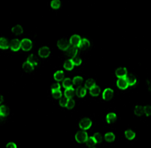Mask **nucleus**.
Returning a JSON list of instances; mask_svg holds the SVG:
<instances>
[{
	"mask_svg": "<svg viewBox=\"0 0 151 148\" xmlns=\"http://www.w3.org/2000/svg\"><path fill=\"white\" fill-rule=\"evenodd\" d=\"M9 49L13 52H18L21 49V41L18 38H13L9 42Z\"/></svg>",
	"mask_w": 151,
	"mask_h": 148,
	"instance_id": "6",
	"label": "nucleus"
},
{
	"mask_svg": "<svg viewBox=\"0 0 151 148\" xmlns=\"http://www.w3.org/2000/svg\"><path fill=\"white\" fill-rule=\"evenodd\" d=\"M87 89L83 85L77 87V89L75 90V95L78 98H83L87 95Z\"/></svg>",
	"mask_w": 151,
	"mask_h": 148,
	"instance_id": "12",
	"label": "nucleus"
},
{
	"mask_svg": "<svg viewBox=\"0 0 151 148\" xmlns=\"http://www.w3.org/2000/svg\"><path fill=\"white\" fill-rule=\"evenodd\" d=\"M62 87L65 89L73 87L72 80L68 77L65 78L62 81Z\"/></svg>",
	"mask_w": 151,
	"mask_h": 148,
	"instance_id": "29",
	"label": "nucleus"
},
{
	"mask_svg": "<svg viewBox=\"0 0 151 148\" xmlns=\"http://www.w3.org/2000/svg\"><path fill=\"white\" fill-rule=\"evenodd\" d=\"M116 139V137H115V134L113 132L109 131L107 132L104 135V140L107 142V143H112L113 142L115 141Z\"/></svg>",
	"mask_w": 151,
	"mask_h": 148,
	"instance_id": "15",
	"label": "nucleus"
},
{
	"mask_svg": "<svg viewBox=\"0 0 151 148\" xmlns=\"http://www.w3.org/2000/svg\"><path fill=\"white\" fill-rule=\"evenodd\" d=\"M88 148H97V147H88Z\"/></svg>",
	"mask_w": 151,
	"mask_h": 148,
	"instance_id": "44",
	"label": "nucleus"
},
{
	"mask_svg": "<svg viewBox=\"0 0 151 148\" xmlns=\"http://www.w3.org/2000/svg\"><path fill=\"white\" fill-rule=\"evenodd\" d=\"M70 46L69 40L66 38H62L57 42V47L62 52H66L70 47Z\"/></svg>",
	"mask_w": 151,
	"mask_h": 148,
	"instance_id": "8",
	"label": "nucleus"
},
{
	"mask_svg": "<svg viewBox=\"0 0 151 148\" xmlns=\"http://www.w3.org/2000/svg\"><path fill=\"white\" fill-rule=\"evenodd\" d=\"M4 99L3 97V96L0 95V105H3V103H4Z\"/></svg>",
	"mask_w": 151,
	"mask_h": 148,
	"instance_id": "43",
	"label": "nucleus"
},
{
	"mask_svg": "<svg viewBox=\"0 0 151 148\" xmlns=\"http://www.w3.org/2000/svg\"><path fill=\"white\" fill-rule=\"evenodd\" d=\"M50 6L54 10L59 9L62 6V2L59 0H53L50 3Z\"/></svg>",
	"mask_w": 151,
	"mask_h": 148,
	"instance_id": "31",
	"label": "nucleus"
},
{
	"mask_svg": "<svg viewBox=\"0 0 151 148\" xmlns=\"http://www.w3.org/2000/svg\"><path fill=\"white\" fill-rule=\"evenodd\" d=\"M22 69L25 72L30 73V72H32L33 71L35 70V67L32 64H31L28 62H27V61H26V62H24L23 64Z\"/></svg>",
	"mask_w": 151,
	"mask_h": 148,
	"instance_id": "27",
	"label": "nucleus"
},
{
	"mask_svg": "<svg viewBox=\"0 0 151 148\" xmlns=\"http://www.w3.org/2000/svg\"><path fill=\"white\" fill-rule=\"evenodd\" d=\"M90 42L88 39L86 38H82V43L80 44L79 48L81 49L82 51H87L90 48Z\"/></svg>",
	"mask_w": 151,
	"mask_h": 148,
	"instance_id": "24",
	"label": "nucleus"
},
{
	"mask_svg": "<svg viewBox=\"0 0 151 148\" xmlns=\"http://www.w3.org/2000/svg\"><path fill=\"white\" fill-rule=\"evenodd\" d=\"M88 139V133L85 131H78L75 136V139L78 144H86Z\"/></svg>",
	"mask_w": 151,
	"mask_h": 148,
	"instance_id": "1",
	"label": "nucleus"
},
{
	"mask_svg": "<svg viewBox=\"0 0 151 148\" xmlns=\"http://www.w3.org/2000/svg\"><path fill=\"white\" fill-rule=\"evenodd\" d=\"M6 148H18L17 144L14 142H8L6 145Z\"/></svg>",
	"mask_w": 151,
	"mask_h": 148,
	"instance_id": "40",
	"label": "nucleus"
},
{
	"mask_svg": "<svg viewBox=\"0 0 151 148\" xmlns=\"http://www.w3.org/2000/svg\"><path fill=\"white\" fill-rule=\"evenodd\" d=\"M52 95L53 98L55 100H60L63 97V93L61 90L55 92H52Z\"/></svg>",
	"mask_w": 151,
	"mask_h": 148,
	"instance_id": "34",
	"label": "nucleus"
},
{
	"mask_svg": "<svg viewBox=\"0 0 151 148\" xmlns=\"http://www.w3.org/2000/svg\"><path fill=\"white\" fill-rule=\"evenodd\" d=\"M12 33L16 37H19L23 35L24 32V28L21 25L17 24L14 25L12 28Z\"/></svg>",
	"mask_w": 151,
	"mask_h": 148,
	"instance_id": "11",
	"label": "nucleus"
},
{
	"mask_svg": "<svg viewBox=\"0 0 151 148\" xmlns=\"http://www.w3.org/2000/svg\"><path fill=\"white\" fill-rule=\"evenodd\" d=\"M105 121L106 122L109 124H114L117 121V115L115 112H109L105 116Z\"/></svg>",
	"mask_w": 151,
	"mask_h": 148,
	"instance_id": "10",
	"label": "nucleus"
},
{
	"mask_svg": "<svg viewBox=\"0 0 151 148\" xmlns=\"http://www.w3.org/2000/svg\"><path fill=\"white\" fill-rule=\"evenodd\" d=\"M84 81V79L83 78V77L81 75H77L74 77L72 79V82L73 85L79 87L80 85H82Z\"/></svg>",
	"mask_w": 151,
	"mask_h": 148,
	"instance_id": "28",
	"label": "nucleus"
},
{
	"mask_svg": "<svg viewBox=\"0 0 151 148\" xmlns=\"http://www.w3.org/2000/svg\"><path fill=\"white\" fill-rule=\"evenodd\" d=\"M124 136L127 140L132 141L136 137V133L132 129H127L124 132Z\"/></svg>",
	"mask_w": 151,
	"mask_h": 148,
	"instance_id": "21",
	"label": "nucleus"
},
{
	"mask_svg": "<svg viewBox=\"0 0 151 148\" xmlns=\"http://www.w3.org/2000/svg\"><path fill=\"white\" fill-rule=\"evenodd\" d=\"M134 114L137 117L144 116V105H137L135 106L134 109Z\"/></svg>",
	"mask_w": 151,
	"mask_h": 148,
	"instance_id": "18",
	"label": "nucleus"
},
{
	"mask_svg": "<svg viewBox=\"0 0 151 148\" xmlns=\"http://www.w3.org/2000/svg\"><path fill=\"white\" fill-rule=\"evenodd\" d=\"M126 80L127 81V83L129 84V86H134L137 84V79L134 74H128L126 77Z\"/></svg>",
	"mask_w": 151,
	"mask_h": 148,
	"instance_id": "22",
	"label": "nucleus"
},
{
	"mask_svg": "<svg viewBox=\"0 0 151 148\" xmlns=\"http://www.w3.org/2000/svg\"><path fill=\"white\" fill-rule=\"evenodd\" d=\"M50 55H51V50L47 46H42L38 50V55L41 58H47Z\"/></svg>",
	"mask_w": 151,
	"mask_h": 148,
	"instance_id": "4",
	"label": "nucleus"
},
{
	"mask_svg": "<svg viewBox=\"0 0 151 148\" xmlns=\"http://www.w3.org/2000/svg\"><path fill=\"white\" fill-rule=\"evenodd\" d=\"M33 43L32 40L29 38H24L21 40V49L23 52H28L33 48Z\"/></svg>",
	"mask_w": 151,
	"mask_h": 148,
	"instance_id": "2",
	"label": "nucleus"
},
{
	"mask_svg": "<svg viewBox=\"0 0 151 148\" xmlns=\"http://www.w3.org/2000/svg\"><path fill=\"white\" fill-rule=\"evenodd\" d=\"M128 74V70L126 67H120L115 71V75L118 79L126 78Z\"/></svg>",
	"mask_w": 151,
	"mask_h": 148,
	"instance_id": "9",
	"label": "nucleus"
},
{
	"mask_svg": "<svg viewBox=\"0 0 151 148\" xmlns=\"http://www.w3.org/2000/svg\"><path fill=\"white\" fill-rule=\"evenodd\" d=\"M75 66L72 62V59H67L65 61L63 64V68L65 70H67V72H71L73 70Z\"/></svg>",
	"mask_w": 151,
	"mask_h": 148,
	"instance_id": "25",
	"label": "nucleus"
},
{
	"mask_svg": "<svg viewBox=\"0 0 151 148\" xmlns=\"http://www.w3.org/2000/svg\"><path fill=\"white\" fill-rule=\"evenodd\" d=\"M93 124L92 120L90 117H84L79 122L78 127L82 131H86L91 128Z\"/></svg>",
	"mask_w": 151,
	"mask_h": 148,
	"instance_id": "3",
	"label": "nucleus"
},
{
	"mask_svg": "<svg viewBox=\"0 0 151 148\" xmlns=\"http://www.w3.org/2000/svg\"><path fill=\"white\" fill-rule=\"evenodd\" d=\"M53 79L57 82H60L63 81L65 79V72L61 70L56 71L53 74Z\"/></svg>",
	"mask_w": 151,
	"mask_h": 148,
	"instance_id": "20",
	"label": "nucleus"
},
{
	"mask_svg": "<svg viewBox=\"0 0 151 148\" xmlns=\"http://www.w3.org/2000/svg\"><path fill=\"white\" fill-rule=\"evenodd\" d=\"M117 87L119 89L121 90H127L129 87V84L127 83V81L126 79H118L116 82Z\"/></svg>",
	"mask_w": 151,
	"mask_h": 148,
	"instance_id": "13",
	"label": "nucleus"
},
{
	"mask_svg": "<svg viewBox=\"0 0 151 148\" xmlns=\"http://www.w3.org/2000/svg\"><path fill=\"white\" fill-rule=\"evenodd\" d=\"M101 93V89L99 85H95L89 90V94L93 97H97Z\"/></svg>",
	"mask_w": 151,
	"mask_h": 148,
	"instance_id": "19",
	"label": "nucleus"
},
{
	"mask_svg": "<svg viewBox=\"0 0 151 148\" xmlns=\"http://www.w3.org/2000/svg\"><path fill=\"white\" fill-rule=\"evenodd\" d=\"M72 61L75 67H80L82 64V58L78 56H76V57L72 58Z\"/></svg>",
	"mask_w": 151,
	"mask_h": 148,
	"instance_id": "33",
	"label": "nucleus"
},
{
	"mask_svg": "<svg viewBox=\"0 0 151 148\" xmlns=\"http://www.w3.org/2000/svg\"><path fill=\"white\" fill-rule=\"evenodd\" d=\"M151 116V106L144 105V117Z\"/></svg>",
	"mask_w": 151,
	"mask_h": 148,
	"instance_id": "39",
	"label": "nucleus"
},
{
	"mask_svg": "<svg viewBox=\"0 0 151 148\" xmlns=\"http://www.w3.org/2000/svg\"><path fill=\"white\" fill-rule=\"evenodd\" d=\"M65 53H66L67 57H68L70 59H72V58L77 56L78 53V48L70 46L68 49L65 52Z\"/></svg>",
	"mask_w": 151,
	"mask_h": 148,
	"instance_id": "14",
	"label": "nucleus"
},
{
	"mask_svg": "<svg viewBox=\"0 0 151 148\" xmlns=\"http://www.w3.org/2000/svg\"><path fill=\"white\" fill-rule=\"evenodd\" d=\"M114 95V89L110 87H107V88H105L103 90L102 97L103 100L104 101H109L113 98Z\"/></svg>",
	"mask_w": 151,
	"mask_h": 148,
	"instance_id": "7",
	"label": "nucleus"
},
{
	"mask_svg": "<svg viewBox=\"0 0 151 148\" xmlns=\"http://www.w3.org/2000/svg\"><path fill=\"white\" fill-rule=\"evenodd\" d=\"M9 41L4 37H0V50H7L9 48Z\"/></svg>",
	"mask_w": 151,
	"mask_h": 148,
	"instance_id": "16",
	"label": "nucleus"
},
{
	"mask_svg": "<svg viewBox=\"0 0 151 148\" xmlns=\"http://www.w3.org/2000/svg\"><path fill=\"white\" fill-rule=\"evenodd\" d=\"M75 107V101L73 99H70L67 100L66 109L68 110H72Z\"/></svg>",
	"mask_w": 151,
	"mask_h": 148,
	"instance_id": "36",
	"label": "nucleus"
},
{
	"mask_svg": "<svg viewBox=\"0 0 151 148\" xmlns=\"http://www.w3.org/2000/svg\"><path fill=\"white\" fill-rule=\"evenodd\" d=\"M61 90V85L59 82H55L51 86L52 92H55Z\"/></svg>",
	"mask_w": 151,
	"mask_h": 148,
	"instance_id": "38",
	"label": "nucleus"
},
{
	"mask_svg": "<svg viewBox=\"0 0 151 148\" xmlns=\"http://www.w3.org/2000/svg\"><path fill=\"white\" fill-rule=\"evenodd\" d=\"M64 97L67 98V99H73L75 95V89L73 87L65 89L64 90Z\"/></svg>",
	"mask_w": 151,
	"mask_h": 148,
	"instance_id": "26",
	"label": "nucleus"
},
{
	"mask_svg": "<svg viewBox=\"0 0 151 148\" xmlns=\"http://www.w3.org/2000/svg\"><path fill=\"white\" fill-rule=\"evenodd\" d=\"M27 62L32 64L34 67H37L39 64V58L37 57V56L35 54H30L28 55V57H27Z\"/></svg>",
	"mask_w": 151,
	"mask_h": 148,
	"instance_id": "17",
	"label": "nucleus"
},
{
	"mask_svg": "<svg viewBox=\"0 0 151 148\" xmlns=\"http://www.w3.org/2000/svg\"><path fill=\"white\" fill-rule=\"evenodd\" d=\"M98 144V142L97 140L95 139V137L92 136L88 137V139L86 142V145L88 147H96V146Z\"/></svg>",
	"mask_w": 151,
	"mask_h": 148,
	"instance_id": "30",
	"label": "nucleus"
},
{
	"mask_svg": "<svg viewBox=\"0 0 151 148\" xmlns=\"http://www.w3.org/2000/svg\"><path fill=\"white\" fill-rule=\"evenodd\" d=\"M82 38L78 34H74L70 37L69 39V43L70 46L76 48H79L82 43Z\"/></svg>",
	"mask_w": 151,
	"mask_h": 148,
	"instance_id": "5",
	"label": "nucleus"
},
{
	"mask_svg": "<svg viewBox=\"0 0 151 148\" xmlns=\"http://www.w3.org/2000/svg\"><path fill=\"white\" fill-rule=\"evenodd\" d=\"M9 113L10 110L6 105L3 104L0 105V116L4 118H6L9 115Z\"/></svg>",
	"mask_w": 151,
	"mask_h": 148,
	"instance_id": "23",
	"label": "nucleus"
},
{
	"mask_svg": "<svg viewBox=\"0 0 151 148\" xmlns=\"http://www.w3.org/2000/svg\"><path fill=\"white\" fill-rule=\"evenodd\" d=\"M68 99L65 97H62L58 101V105L62 108H66Z\"/></svg>",
	"mask_w": 151,
	"mask_h": 148,
	"instance_id": "37",
	"label": "nucleus"
},
{
	"mask_svg": "<svg viewBox=\"0 0 151 148\" xmlns=\"http://www.w3.org/2000/svg\"><path fill=\"white\" fill-rule=\"evenodd\" d=\"M96 85L95 84V81L93 79H88L87 80H86V81L85 82V84H84V87L87 89L90 90L92 87H93V86H95Z\"/></svg>",
	"mask_w": 151,
	"mask_h": 148,
	"instance_id": "32",
	"label": "nucleus"
},
{
	"mask_svg": "<svg viewBox=\"0 0 151 148\" xmlns=\"http://www.w3.org/2000/svg\"><path fill=\"white\" fill-rule=\"evenodd\" d=\"M93 136L95 137V139L97 140L98 144H101L104 141V136L99 132H95Z\"/></svg>",
	"mask_w": 151,
	"mask_h": 148,
	"instance_id": "35",
	"label": "nucleus"
},
{
	"mask_svg": "<svg viewBox=\"0 0 151 148\" xmlns=\"http://www.w3.org/2000/svg\"><path fill=\"white\" fill-rule=\"evenodd\" d=\"M147 87L149 91L151 92V80H148L147 81Z\"/></svg>",
	"mask_w": 151,
	"mask_h": 148,
	"instance_id": "41",
	"label": "nucleus"
},
{
	"mask_svg": "<svg viewBox=\"0 0 151 148\" xmlns=\"http://www.w3.org/2000/svg\"><path fill=\"white\" fill-rule=\"evenodd\" d=\"M6 118H4V117H3L0 116V125L4 124L5 121H6Z\"/></svg>",
	"mask_w": 151,
	"mask_h": 148,
	"instance_id": "42",
	"label": "nucleus"
}]
</instances>
